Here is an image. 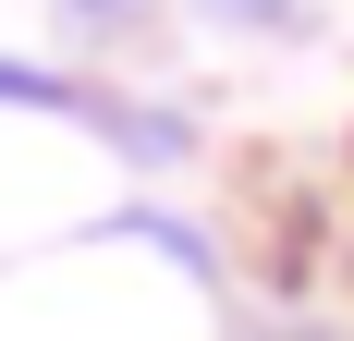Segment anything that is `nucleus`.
Here are the masks:
<instances>
[{
  "instance_id": "f257e3e1",
  "label": "nucleus",
  "mask_w": 354,
  "mask_h": 341,
  "mask_svg": "<svg viewBox=\"0 0 354 341\" xmlns=\"http://www.w3.org/2000/svg\"><path fill=\"white\" fill-rule=\"evenodd\" d=\"M245 12H257V0H245Z\"/></svg>"
}]
</instances>
